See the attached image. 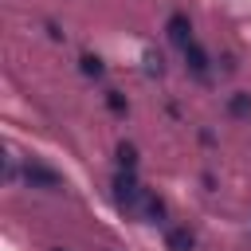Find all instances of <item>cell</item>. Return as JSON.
<instances>
[{
	"label": "cell",
	"instance_id": "cell-1",
	"mask_svg": "<svg viewBox=\"0 0 251 251\" xmlns=\"http://www.w3.org/2000/svg\"><path fill=\"white\" fill-rule=\"evenodd\" d=\"M114 200H118V208L122 212H141V200H145V192H141V184L133 180V173H118L114 176Z\"/></svg>",
	"mask_w": 251,
	"mask_h": 251
},
{
	"label": "cell",
	"instance_id": "cell-2",
	"mask_svg": "<svg viewBox=\"0 0 251 251\" xmlns=\"http://www.w3.org/2000/svg\"><path fill=\"white\" fill-rule=\"evenodd\" d=\"M24 180L31 184V188H63V176L55 173V169H47V165H39V161H27L24 165Z\"/></svg>",
	"mask_w": 251,
	"mask_h": 251
},
{
	"label": "cell",
	"instance_id": "cell-3",
	"mask_svg": "<svg viewBox=\"0 0 251 251\" xmlns=\"http://www.w3.org/2000/svg\"><path fill=\"white\" fill-rule=\"evenodd\" d=\"M184 59H188V67H192V75H196V78H208V55H204V47H200L196 39L184 47Z\"/></svg>",
	"mask_w": 251,
	"mask_h": 251
},
{
	"label": "cell",
	"instance_id": "cell-4",
	"mask_svg": "<svg viewBox=\"0 0 251 251\" xmlns=\"http://www.w3.org/2000/svg\"><path fill=\"white\" fill-rule=\"evenodd\" d=\"M169 39L180 43V47L192 43V24H188V16H173V20H169Z\"/></svg>",
	"mask_w": 251,
	"mask_h": 251
},
{
	"label": "cell",
	"instance_id": "cell-5",
	"mask_svg": "<svg viewBox=\"0 0 251 251\" xmlns=\"http://www.w3.org/2000/svg\"><path fill=\"white\" fill-rule=\"evenodd\" d=\"M165 243H169V251H192V243H196V239H192V231H188V227H173V231L165 235Z\"/></svg>",
	"mask_w": 251,
	"mask_h": 251
},
{
	"label": "cell",
	"instance_id": "cell-6",
	"mask_svg": "<svg viewBox=\"0 0 251 251\" xmlns=\"http://www.w3.org/2000/svg\"><path fill=\"white\" fill-rule=\"evenodd\" d=\"M227 110H231L235 118H247V114H251V94H231V98H227Z\"/></svg>",
	"mask_w": 251,
	"mask_h": 251
},
{
	"label": "cell",
	"instance_id": "cell-7",
	"mask_svg": "<svg viewBox=\"0 0 251 251\" xmlns=\"http://www.w3.org/2000/svg\"><path fill=\"white\" fill-rule=\"evenodd\" d=\"M141 212H145V216H149V220H153V224H157V220H161V216H165V204H161V200H157V196H145V200H141Z\"/></svg>",
	"mask_w": 251,
	"mask_h": 251
},
{
	"label": "cell",
	"instance_id": "cell-8",
	"mask_svg": "<svg viewBox=\"0 0 251 251\" xmlns=\"http://www.w3.org/2000/svg\"><path fill=\"white\" fill-rule=\"evenodd\" d=\"M118 161H122L126 173H133V165H137V149H133V145H118Z\"/></svg>",
	"mask_w": 251,
	"mask_h": 251
},
{
	"label": "cell",
	"instance_id": "cell-9",
	"mask_svg": "<svg viewBox=\"0 0 251 251\" xmlns=\"http://www.w3.org/2000/svg\"><path fill=\"white\" fill-rule=\"evenodd\" d=\"M78 63H82V75H94V78L102 75V59H94V55H82Z\"/></svg>",
	"mask_w": 251,
	"mask_h": 251
},
{
	"label": "cell",
	"instance_id": "cell-10",
	"mask_svg": "<svg viewBox=\"0 0 251 251\" xmlns=\"http://www.w3.org/2000/svg\"><path fill=\"white\" fill-rule=\"evenodd\" d=\"M106 106H110L114 114H126V98H122L118 90H106Z\"/></svg>",
	"mask_w": 251,
	"mask_h": 251
},
{
	"label": "cell",
	"instance_id": "cell-11",
	"mask_svg": "<svg viewBox=\"0 0 251 251\" xmlns=\"http://www.w3.org/2000/svg\"><path fill=\"white\" fill-rule=\"evenodd\" d=\"M145 71L149 75H161V55L157 51H145Z\"/></svg>",
	"mask_w": 251,
	"mask_h": 251
}]
</instances>
